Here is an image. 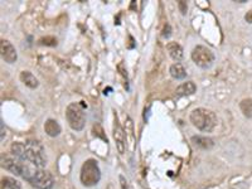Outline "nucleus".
Masks as SVG:
<instances>
[{"label": "nucleus", "mask_w": 252, "mask_h": 189, "mask_svg": "<svg viewBox=\"0 0 252 189\" xmlns=\"http://www.w3.org/2000/svg\"><path fill=\"white\" fill-rule=\"evenodd\" d=\"M29 184L37 189H52L54 186V179H53V175L50 172L39 168L29 182Z\"/></svg>", "instance_id": "0eeeda50"}, {"label": "nucleus", "mask_w": 252, "mask_h": 189, "mask_svg": "<svg viewBox=\"0 0 252 189\" xmlns=\"http://www.w3.org/2000/svg\"><path fill=\"white\" fill-rule=\"evenodd\" d=\"M240 109L245 118L252 119V99L242 100L240 103Z\"/></svg>", "instance_id": "f3484780"}, {"label": "nucleus", "mask_w": 252, "mask_h": 189, "mask_svg": "<svg viewBox=\"0 0 252 189\" xmlns=\"http://www.w3.org/2000/svg\"><path fill=\"white\" fill-rule=\"evenodd\" d=\"M61 125L55 120H53V119H48V120L46 121V124H44V131H46L47 135L51 137H58L59 134H61Z\"/></svg>", "instance_id": "f8f14e48"}, {"label": "nucleus", "mask_w": 252, "mask_h": 189, "mask_svg": "<svg viewBox=\"0 0 252 189\" xmlns=\"http://www.w3.org/2000/svg\"><path fill=\"white\" fill-rule=\"evenodd\" d=\"M19 77H20V81H22L23 84L27 87H29V88H32V90H34V88H37V87L39 86V82H38L37 77H36L32 72L23 71Z\"/></svg>", "instance_id": "4468645a"}, {"label": "nucleus", "mask_w": 252, "mask_h": 189, "mask_svg": "<svg viewBox=\"0 0 252 189\" xmlns=\"http://www.w3.org/2000/svg\"><path fill=\"white\" fill-rule=\"evenodd\" d=\"M10 153L40 169H43L47 165L46 150L38 140H27L24 143L22 141L13 143L10 146Z\"/></svg>", "instance_id": "f257e3e1"}, {"label": "nucleus", "mask_w": 252, "mask_h": 189, "mask_svg": "<svg viewBox=\"0 0 252 189\" xmlns=\"http://www.w3.org/2000/svg\"><path fill=\"white\" fill-rule=\"evenodd\" d=\"M114 139L115 141H116V148L117 150H119V153L124 154L126 148V137L123 127H121V125L119 124V121L117 120H115L114 122Z\"/></svg>", "instance_id": "1a4fd4ad"}, {"label": "nucleus", "mask_w": 252, "mask_h": 189, "mask_svg": "<svg viewBox=\"0 0 252 189\" xmlns=\"http://www.w3.org/2000/svg\"><path fill=\"white\" fill-rule=\"evenodd\" d=\"M93 134H95V137H102V139L108 143V137H105L104 135V130H102V127L100 126L99 124L93 125Z\"/></svg>", "instance_id": "6ab92c4d"}, {"label": "nucleus", "mask_w": 252, "mask_h": 189, "mask_svg": "<svg viewBox=\"0 0 252 189\" xmlns=\"http://www.w3.org/2000/svg\"><path fill=\"white\" fill-rule=\"evenodd\" d=\"M170 34H172V27H170L169 24H165V25H164L163 33H162V35H163L164 38H169Z\"/></svg>", "instance_id": "aec40b11"}, {"label": "nucleus", "mask_w": 252, "mask_h": 189, "mask_svg": "<svg viewBox=\"0 0 252 189\" xmlns=\"http://www.w3.org/2000/svg\"><path fill=\"white\" fill-rule=\"evenodd\" d=\"M192 59L200 69H209L215 63L216 57L215 53L206 46H197L192 51Z\"/></svg>", "instance_id": "423d86ee"}, {"label": "nucleus", "mask_w": 252, "mask_h": 189, "mask_svg": "<svg viewBox=\"0 0 252 189\" xmlns=\"http://www.w3.org/2000/svg\"><path fill=\"white\" fill-rule=\"evenodd\" d=\"M169 72L170 76L173 78H176V80H183V78L187 77V71H185L184 66L181 65L180 62H177L170 66Z\"/></svg>", "instance_id": "2eb2a0df"}, {"label": "nucleus", "mask_w": 252, "mask_h": 189, "mask_svg": "<svg viewBox=\"0 0 252 189\" xmlns=\"http://www.w3.org/2000/svg\"><path fill=\"white\" fill-rule=\"evenodd\" d=\"M1 189H22V184L16 178L4 177L1 179Z\"/></svg>", "instance_id": "dca6fc26"}, {"label": "nucleus", "mask_w": 252, "mask_h": 189, "mask_svg": "<svg viewBox=\"0 0 252 189\" xmlns=\"http://www.w3.org/2000/svg\"><path fill=\"white\" fill-rule=\"evenodd\" d=\"M196 91H197L196 84L192 82V81H187V82H183V84L177 87L176 93L177 96H191V95L196 93Z\"/></svg>", "instance_id": "9d476101"}, {"label": "nucleus", "mask_w": 252, "mask_h": 189, "mask_svg": "<svg viewBox=\"0 0 252 189\" xmlns=\"http://www.w3.org/2000/svg\"><path fill=\"white\" fill-rule=\"evenodd\" d=\"M39 44L42 46H48V47H54L57 46V39L54 37H43L39 39Z\"/></svg>", "instance_id": "a211bd4d"}, {"label": "nucleus", "mask_w": 252, "mask_h": 189, "mask_svg": "<svg viewBox=\"0 0 252 189\" xmlns=\"http://www.w3.org/2000/svg\"><path fill=\"white\" fill-rule=\"evenodd\" d=\"M245 20H246L247 23H250V24H252V9L249 10V12L246 13V16H245Z\"/></svg>", "instance_id": "4be33fe9"}, {"label": "nucleus", "mask_w": 252, "mask_h": 189, "mask_svg": "<svg viewBox=\"0 0 252 189\" xmlns=\"http://www.w3.org/2000/svg\"><path fill=\"white\" fill-rule=\"evenodd\" d=\"M4 135H5V131H4V122L1 121V141H4Z\"/></svg>", "instance_id": "5701e85b"}, {"label": "nucleus", "mask_w": 252, "mask_h": 189, "mask_svg": "<svg viewBox=\"0 0 252 189\" xmlns=\"http://www.w3.org/2000/svg\"><path fill=\"white\" fill-rule=\"evenodd\" d=\"M80 179L81 183L85 187H93L99 183L101 179V172H100L97 160L89 159L83 163L82 168H81Z\"/></svg>", "instance_id": "39448f33"}, {"label": "nucleus", "mask_w": 252, "mask_h": 189, "mask_svg": "<svg viewBox=\"0 0 252 189\" xmlns=\"http://www.w3.org/2000/svg\"><path fill=\"white\" fill-rule=\"evenodd\" d=\"M178 6H179V9H180L181 14H187V9H188V5L185 1H183V0H180L178 3Z\"/></svg>", "instance_id": "412c9836"}, {"label": "nucleus", "mask_w": 252, "mask_h": 189, "mask_svg": "<svg viewBox=\"0 0 252 189\" xmlns=\"http://www.w3.org/2000/svg\"><path fill=\"white\" fill-rule=\"evenodd\" d=\"M0 53H1V58L9 65L17 62V59H18V53H17L16 48L9 40L1 39V42H0Z\"/></svg>", "instance_id": "6e6552de"}, {"label": "nucleus", "mask_w": 252, "mask_h": 189, "mask_svg": "<svg viewBox=\"0 0 252 189\" xmlns=\"http://www.w3.org/2000/svg\"><path fill=\"white\" fill-rule=\"evenodd\" d=\"M191 122L202 133H211L217 126V116L212 110L198 107L191 112Z\"/></svg>", "instance_id": "7ed1b4c3"}, {"label": "nucleus", "mask_w": 252, "mask_h": 189, "mask_svg": "<svg viewBox=\"0 0 252 189\" xmlns=\"http://www.w3.org/2000/svg\"><path fill=\"white\" fill-rule=\"evenodd\" d=\"M1 167H3L5 171L10 172V173L16 174L18 177L27 180L28 183L31 182L32 178L34 177V174L37 173V171L39 169V168H37L36 165L18 158L16 155H13L12 153H10V154L1 155Z\"/></svg>", "instance_id": "f03ea898"}, {"label": "nucleus", "mask_w": 252, "mask_h": 189, "mask_svg": "<svg viewBox=\"0 0 252 189\" xmlns=\"http://www.w3.org/2000/svg\"><path fill=\"white\" fill-rule=\"evenodd\" d=\"M166 51L169 52V56L177 62L181 61V58H183V48L177 42H169L166 44Z\"/></svg>", "instance_id": "ddd939ff"}, {"label": "nucleus", "mask_w": 252, "mask_h": 189, "mask_svg": "<svg viewBox=\"0 0 252 189\" xmlns=\"http://www.w3.org/2000/svg\"><path fill=\"white\" fill-rule=\"evenodd\" d=\"M66 119L70 126L76 131H81L86 124V112L85 105L80 103H72L66 109Z\"/></svg>", "instance_id": "20e7f679"}, {"label": "nucleus", "mask_w": 252, "mask_h": 189, "mask_svg": "<svg viewBox=\"0 0 252 189\" xmlns=\"http://www.w3.org/2000/svg\"><path fill=\"white\" fill-rule=\"evenodd\" d=\"M192 143L203 150H209L215 146V141L211 137H202V135H196V137H192Z\"/></svg>", "instance_id": "9b49d317"}]
</instances>
